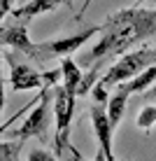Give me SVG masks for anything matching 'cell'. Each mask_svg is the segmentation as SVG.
I'll return each instance as SVG.
<instances>
[{
    "label": "cell",
    "instance_id": "1",
    "mask_svg": "<svg viewBox=\"0 0 156 161\" xmlns=\"http://www.w3.org/2000/svg\"><path fill=\"white\" fill-rule=\"evenodd\" d=\"M156 33V9L144 7H126L110 14L103 24L98 44H93L86 54H82L77 63L91 68L96 63H105L110 58H119L128 54L133 44L142 42L144 37H152Z\"/></svg>",
    "mask_w": 156,
    "mask_h": 161
},
{
    "label": "cell",
    "instance_id": "2",
    "mask_svg": "<svg viewBox=\"0 0 156 161\" xmlns=\"http://www.w3.org/2000/svg\"><path fill=\"white\" fill-rule=\"evenodd\" d=\"M75 96L77 93L68 91L63 84L54 86V114H56V154L63 157L65 152L70 157L79 159V152L70 145V126H72V114H75Z\"/></svg>",
    "mask_w": 156,
    "mask_h": 161
},
{
    "label": "cell",
    "instance_id": "3",
    "mask_svg": "<svg viewBox=\"0 0 156 161\" xmlns=\"http://www.w3.org/2000/svg\"><path fill=\"white\" fill-rule=\"evenodd\" d=\"M152 65H156V49H135V52H128L124 54V56L116 58V63H112V68L107 70L100 80L105 82V84H124V82L133 80V77H137L140 73H144L147 68H152Z\"/></svg>",
    "mask_w": 156,
    "mask_h": 161
},
{
    "label": "cell",
    "instance_id": "4",
    "mask_svg": "<svg viewBox=\"0 0 156 161\" xmlns=\"http://www.w3.org/2000/svg\"><path fill=\"white\" fill-rule=\"evenodd\" d=\"M96 33H103V24L100 26H89V28L79 31V33H72V35H63V37H54V40H47V42H40L37 49H40V63L44 61H51L56 56H68L75 49H79L82 44H86Z\"/></svg>",
    "mask_w": 156,
    "mask_h": 161
},
{
    "label": "cell",
    "instance_id": "5",
    "mask_svg": "<svg viewBox=\"0 0 156 161\" xmlns=\"http://www.w3.org/2000/svg\"><path fill=\"white\" fill-rule=\"evenodd\" d=\"M51 98H54V89L44 86L42 101L30 110V114L26 117L24 124L12 133V138H16V140H26V138H44V136H47L49 121H51V117H49V105H51Z\"/></svg>",
    "mask_w": 156,
    "mask_h": 161
},
{
    "label": "cell",
    "instance_id": "6",
    "mask_svg": "<svg viewBox=\"0 0 156 161\" xmlns=\"http://www.w3.org/2000/svg\"><path fill=\"white\" fill-rule=\"evenodd\" d=\"M91 124H93V136L98 138V147H100V161H116L114 159V149H112V136H114V126L107 117V105H98L93 103L91 110Z\"/></svg>",
    "mask_w": 156,
    "mask_h": 161
},
{
    "label": "cell",
    "instance_id": "7",
    "mask_svg": "<svg viewBox=\"0 0 156 161\" xmlns=\"http://www.w3.org/2000/svg\"><path fill=\"white\" fill-rule=\"evenodd\" d=\"M9 63V86L14 91H30V89H44V75L37 73L33 65L19 63L12 58V54H5Z\"/></svg>",
    "mask_w": 156,
    "mask_h": 161
},
{
    "label": "cell",
    "instance_id": "8",
    "mask_svg": "<svg viewBox=\"0 0 156 161\" xmlns=\"http://www.w3.org/2000/svg\"><path fill=\"white\" fill-rule=\"evenodd\" d=\"M0 37H3V42L7 44V47H12L19 54H24V56H28V58H33V61L40 63V49H37V44L30 42L26 24L19 21V24H14V26H5Z\"/></svg>",
    "mask_w": 156,
    "mask_h": 161
},
{
    "label": "cell",
    "instance_id": "9",
    "mask_svg": "<svg viewBox=\"0 0 156 161\" xmlns=\"http://www.w3.org/2000/svg\"><path fill=\"white\" fill-rule=\"evenodd\" d=\"M63 3L65 0H28V3L19 5L14 9V16L16 19H33V16H40V14H47L51 9H56Z\"/></svg>",
    "mask_w": 156,
    "mask_h": 161
},
{
    "label": "cell",
    "instance_id": "10",
    "mask_svg": "<svg viewBox=\"0 0 156 161\" xmlns=\"http://www.w3.org/2000/svg\"><path fill=\"white\" fill-rule=\"evenodd\" d=\"M128 98H131V93H128L124 86H116V91L110 96V103H107V117H110V121H112L114 131H116V126H119L121 117H124V110H126Z\"/></svg>",
    "mask_w": 156,
    "mask_h": 161
},
{
    "label": "cell",
    "instance_id": "11",
    "mask_svg": "<svg viewBox=\"0 0 156 161\" xmlns=\"http://www.w3.org/2000/svg\"><path fill=\"white\" fill-rule=\"evenodd\" d=\"M61 68H63V86L68 89V91L77 93L79 86H82V80H84V75H82V70H79V63H75L72 58L65 56L61 61Z\"/></svg>",
    "mask_w": 156,
    "mask_h": 161
},
{
    "label": "cell",
    "instance_id": "12",
    "mask_svg": "<svg viewBox=\"0 0 156 161\" xmlns=\"http://www.w3.org/2000/svg\"><path fill=\"white\" fill-rule=\"evenodd\" d=\"M154 82H156V65L147 68L144 73H140L137 77H133V80H128V82H124V84H119V86H124L128 93H144L147 89L154 86Z\"/></svg>",
    "mask_w": 156,
    "mask_h": 161
},
{
    "label": "cell",
    "instance_id": "13",
    "mask_svg": "<svg viewBox=\"0 0 156 161\" xmlns=\"http://www.w3.org/2000/svg\"><path fill=\"white\" fill-rule=\"evenodd\" d=\"M156 124V103H149L142 108V112L137 114V126L142 131H152Z\"/></svg>",
    "mask_w": 156,
    "mask_h": 161
},
{
    "label": "cell",
    "instance_id": "14",
    "mask_svg": "<svg viewBox=\"0 0 156 161\" xmlns=\"http://www.w3.org/2000/svg\"><path fill=\"white\" fill-rule=\"evenodd\" d=\"M21 147H24V140H3V145H0V161H14L19 157Z\"/></svg>",
    "mask_w": 156,
    "mask_h": 161
},
{
    "label": "cell",
    "instance_id": "15",
    "mask_svg": "<svg viewBox=\"0 0 156 161\" xmlns=\"http://www.w3.org/2000/svg\"><path fill=\"white\" fill-rule=\"evenodd\" d=\"M91 91H93V103H98V105H107L110 103V96H112V93L107 91V84H105L103 80H98Z\"/></svg>",
    "mask_w": 156,
    "mask_h": 161
},
{
    "label": "cell",
    "instance_id": "16",
    "mask_svg": "<svg viewBox=\"0 0 156 161\" xmlns=\"http://www.w3.org/2000/svg\"><path fill=\"white\" fill-rule=\"evenodd\" d=\"M28 161H56V159H54L49 152H44V149H33L28 154Z\"/></svg>",
    "mask_w": 156,
    "mask_h": 161
},
{
    "label": "cell",
    "instance_id": "17",
    "mask_svg": "<svg viewBox=\"0 0 156 161\" xmlns=\"http://www.w3.org/2000/svg\"><path fill=\"white\" fill-rule=\"evenodd\" d=\"M14 0H3V5H0V16H9V14H14Z\"/></svg>",
    "mask_w": 156,
    "mask_h": 161
},
{
    "label": "cell",
    "instance_id": "18",
    "mask_svg": "<svg viewBox=\"0 0 156 161\" xmlns=\"http://www.w3.org/2000/svg\"><path fill=\"white\" fill-rule=\"evenodd\" d=\"M144 101H152V103H156V84H154L152 89H147V91H144Z\"/></svg>",
    "mask_w": 156,
    "mask_h": 161
},
{
    "label": "cell",
    "instance_id": "19",
    "mask_svg": "<svg viewBox=\"0 0 156 161\" xmlns=\"http://www.w3.org/2000/svg\"><path fill=\"white\" fill-rule=\"evenodd\" d=\"M89 5H91V0H84V5H82V9H79V14H77V19H82V16L86 14V9H89Z\"/></svg>",
    "mask_w": 156,
    "mask_h": 161
},
{
    "label": "cell",
    "instance_id": "20",
    "mask_svg": "<svg viewBox=\"0 0 156 161\" xmlns=\"http://www.w3.org/2000/svg\"><path fill=\"white\" fill-rule=\"evenodd\" d=\"M142 3H144V0H137V3H135V5H137V7H140V5H142Z\"/></svg>",
    "mask_w": 156,
    "mask_h": 161
},
{
    "label": "cell",
    "instance_id": "21",
    "mask_svg": "<svg viewBox=\"0 0 156 161\" xmlns=\"http://www.w3.org/2000/svg\"><path fill=\"white\" fill-rule=\"evenodd\" d=\"M16 3H24V0H16ZM26 3H28V0H26Z\"/></svg>",
    "mask_w": 156,
    "mask_h": 161
}]
</instances>
